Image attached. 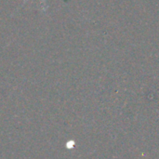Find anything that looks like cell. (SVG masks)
<instances>
[{"label":"cell","instance_id":"6da1fadb","mask_svg":"<svg viewBox=\"0 0 159 159\" xmlns=\"http://www.w3.org/2000/svg\"><path fill=\"white\" fill-rule=\"evenodd\" d=\"M28 1H30V0H24L23 1V3L21 4V6L19 7V8H20L21 7H23L24 6V4H26ZM40 7H41V9H42V11H44V12H46L47 10H48V1L47 0H40Z\"/></svg>","mask_w":159,"mask_h":159}]
</instances>
